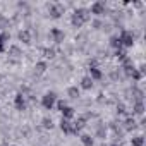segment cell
I'll use <instances>...</instances> for the list:
<instances>
[{
	"mask_svg": "<svg viewBox=\"0 0 146 146\" xmlns=\"http://www.w3.org/2000/svg\"><path fill=\"white\" fill-rule=\"evenodd\" d=\"M72 26L74 28H81L84 23H88L90 21V11H86V9H78L74 14H72Z\"/></svg>",
	"mask_w": 146,
	"mask_h": 146,
	"instance_id": "obj_1",
	"label": "cell"
},
{
	"mask_svg": "<svg viewBox=\"0 0 146 146\" xmlns=\"http://www.w3.org/2000/svg\"><path fill=\"white\" fill-rule=\"evenodd\" d=\"M55 100H57V95H55L53 91H50V93H46V95L41 98V105H43L46 110H52L53 105H55Z\"/></svg>",
	"mask_w": 146,
	"mask_h": 146,
	"instance_id": "obj_2",
	"label": "cell"
},
{
	"mask_svg": "<svg viewBox=\"0 0 146 146\" xmlns=\"http://www.w3.org/2000/svg\"><path fill=\"white\" fill-rule=\"evenodd\" d=\"M48 12L53 19H58L64 14V5L62 4H48Z\"/></svg>",
	"mask_w": 146,
	"mask_h": 146,
	"instance_id": "obj_3",
	"label": "cell"
},
{
	"mask_svg": "<svg viewBox=\"0 0 146 146\" xmlns=\"http://www.w3.org/2000/svg\"><path fill=\"white\" fill-rule=\"evenodd\" d=\"M119 40H120L122 46H132L134 45V36H132L131 31H122L120 36H119Z\"/></svg>",
	"mask_w": 146,
	"mask_h": 146,
	"instance_id": "obj_4",
	"label": "cell"
},
{
	"mask_svg": "<svg viewBox=\"0 0 146 146\" xmlns=\"http://www.w3.org/2000/svg\"><path fill=\"white\" fill-rule=\"evenodd\" d=\"M90 14H95V16H102V14H105V2H95V4H91Z\"/></svg>",
	"mask_w": 146,
	"mask_h": 146,
	"instance_id": "obj_5",
	"label": "cell"
},
{
	"mask_svg": "<svg viewBox=\"0 0 146 146\" xmlns=\"http://www.w3.org/2000/svg\"><path fill=\"white\" fill-rule=\"evenodd\" d=\"M50 36H52V40H53L55 43H62V41H64V38H65L64 31H62V29H58V28H53V29L50 31Z\"/></svg>",
	"mask_w": 146,
	"mask_h": 146,
	"instance_id": "obj_6",
	"label": "cell"
},
{
	"mask_svg": "<svg viewBox=\"0 0 146 146\" xmlns=\"http://www.w3.org/2000/svg\"><path fill=\"white\" fill-rule=\"evenodd\" d=\"M60 129H62L65 134H76V132H74V127H72V124H70V120H65V119L60 120Z\"/></svg>",
	"mask_w": 146,
	"mask_h": 146,
	"instance_id": "obj_7",
	"label": "cell"
},
{
	"mask_svg": "<svg viewBox=\"0 0 146 146\" xmlns=\"http://www.w3.org/2000/svg\"><path fill=\"white\" fill-rule=\"evenodd\" d=\"M14 105H16L17 110H26V100H24V95H23V93H19V95L16 96Z\"/></svg>",
	"mask_w": 146,
	"mask_h": 146,
	"instance_id": "obj_8",
	"label": "cell"
},
{
	"mask_svg": "<svg viewBox=\"0 0 146 146\" xmlns=\"http://www.w3.org/2000/svg\"><path fill=\"white\" fill-rule=\"evenodd\" d=\"M90 78H91L93 81H98V79L103 78V72H102L98 67H90Z\"/></svg>",
	"mask_w": 146,
	"mask_h": 146,
	"instance_id": "obj_9",
	"label": "cell"
},
{
	"mask_svg": "<svg viewBox=\"0 0 146 146\" xmlns=\"http://www.w3.org/2000/svg\"><path fill=\"white\" fill-rule=\"evenodd\" d=\"M17 36H19V40H21L23 43H26V45H28V43H31V33H29L28 29H21Z\"/></svg>",
	"mask_w": 146,
	"mask_h": 146,
	"instance_id": "obj_10",
	"label": "cell"
},
{
	"mask_svg": "<svg viewBox=\"0 0 146 146\" xmlns=\"http://www.w3.org/2000/svg\"><path fill=\"white\" fill-rule=\"evenodd\" d=\"M60 112H62V119H65V120H70L72 117H74V108H72V107H65Z\"/></svg>",
	"mask_w": 146,
	"mask_h": 146,
	"instance_id": "obj_11",
	"label": "cell"
},
{
	"mask_svg": "<svg viewBox=\"0 0 146 146\" xmlns=\"http://www.w3.org/2000/svg\"><path fill=\"white\" fill-rule=\"evenodd\" d=\"M84 125H86V119H84V117L78 119V120H76L74 124H72V127H74V132H76V134H78V132H79V131H81V129H83Z\"/></svg>",
	"mask_w": 146,
	"mask_h": 146,
	"instance_id": "obj_12",
	"label": "cell"
},
{
	"mask_svg": "<svg viewBox=\"0 0 146 146\" xmlns=\"http://www.w3.org/2000/svg\"><path fill=\"white\" fill-rule=\"evenodd\" d=\"M81 88H83V90H91V88H93V79H91L90 76H84V78L81 79Z\"/></svg>",
	"mask_w": 146,
	"mask_h": 146,
	"instance_id": "obj_13",
	"label": "cell"
},
{
	"mask_svg": "<svg viewBox=\"0 0 146 146\" xmlns=\"http://www.w3.org/2000/svg\"><path fill=\"white\" fill-rule=\"evenodd\" d=\"M48 69V65H46V62H38L36 65H35V72L36 74H43V72Z\"/></svg>",
	"mask_w": 146,
	"mask_h": 146,
	"instance_id": "obj_14",
	"label": "cell"
},
{
	"mask_svg": "<svg viewBox=\"0 0 146 146\" xmlns=\"http://www.w3.org/2000/svg\"><path fill=\"white\" fill-rule=\"evenodd\" d=\"M67 95H69V98L76 100V98L79 96V90H78V86H70V88L67 90Z\"/></svg>",
	"mask_w": 146,
	"mask_h": 146,
	"instance_id": "obj_15",
	"label": "cell"
},
{
	"mask_svg": "<svg viewBox=\"0 0 146 146\" xmlns=\"http://www.w3.org/2000/svg\"><path fill=\"white\" fill-rule=\"evenodd\" d=\"M110 46L115 48V50H120V48H122V43H120L119 36H112V38H110Z\"/></svg>",
	"mask_w": 146,
	"mask_h": 146,
	"instance_id": "obj_16",
	"label": "cell"
},
{
	"mask_svg": "<svg viewBox=\"0 0 146 146\" xmlns=\"http://www.w3.org/2000/svg\"><path fill=\"white\" fill-rule=\"evenodd\" d=\"M132 110H134L136 115H143V113H144V105H143V102H136Z\"/></svg>",
	"mask_w": 146,
	"mask_h": 146,
	"instance_id": "obj_17",
	"label": "cell"
},
{
	"mask_svg": "<svg viewBox=\"0 0 146 146\" xmlns=\"http://www.w3.org/2000/svg\"><path fill=\"white\" fill-rule=\"evenodd\" d=\"M81 143H83L84 146H95L93 137H91L90 134H83V136H81Z\"/></svg>",
	"mask_w": 146,
	"mask_h": 146,
	"instance_id": "obj_18",
	"label": "cell"
},
{
	"mask_svg": "<svg viewBox=\"0 0 146 146\" xmlns=\"http://www.w3.org/2000/svg\"><path fill=\"white\" fill-rule=\"evenodd\" d=\"M9 40V33H0V53L5 50V41Z\"/></svg>",
	"mask_w": 146,
	"mask_h": 146,
	"instance_id": "obj_19",
	"label": "cell"
},
{
	"mask_svg": "<svg viewBox=\"0 0 146 146\" xmlns=\"http://www.w3.org/2000/svg\"><path fill=\"white\" fill-rule=\"evenodd\" d=\"M131 78H132L134 81H141V79H143V72H141L139 69H134L132 74H131Z\"/></svg>",
	"mask_w": 146,
	"mask_h": 146,
	"instance_id": "obj_20",
	"label": "cell"
},
{
	"mask_svg": "<svg viewBox=\"0 0 146 146\" xmlns=\"http://www.w3.org/2000/svg\"><path fill=\"white\" fill-rule=\"evenodd\" d=\"M41 125H43L45 129H52V127H53V122H52L50 117H45V119L41 120Z\"/></svg>",
	"mask_w": 146,
	"mask_h": 146,
	"instance_id": "obj_21",
	"label": "cell"
},
{
	"mask_svg": "<svg viewBox=\"0 0 146 146\" xmlns=\"http://www.w3.org/2000/svg\"><path fill=\"white\" fill-rule=\"evenodd\" d=\"M143 144H144V137H143V136L132 137V146H143Z\"/></svg>",
	"mask_w": 146,
	"mask_h": 146,
	"instance_id": "obj_22",
	"label": "cell"
},
{
	"mask_svg": "<svg viewBox=\"0 0 146 146\" xmlns=\"http://www.w3.org/2000/svg\"><path fill=\"white\" fill-rule=\"evenodd\" d=\"M9 55H12V57H19V55H21L19 46H16V45H14V46H11V48H9Z\"/></svg>",
	"mask_w": 146,
	"mask_h": 146,
	"instance_id": "obj_23",
	"label": "cell"
},
{
	"mask_svg": "<svg viewBox=\"0 0 146 146\" xmlns=\"http://www.w3.org/2000/svg\"><path fill=\"white\" fill-rule=\"evenodd\" d=\"M43 55H45L46 58H53V57H55V48H45V50H43Z\"/></svg>",
	"mask_w": 146,
	"mask_h": 146,
	"instance_id": "obj_24",
	"label": "cell"
},
{
	"mask_svg": "<svg viewBox=\"0 0 146 146\" xmlns=\"http://www.w3.org/2000/svg\"><path fill=\"white\" fill-rule=\"evenodd\" d=\"M115 57H117V58H119V60L122 62V60H124V58L127 57V53H125V52H124V50L120 48V50H115Z\"/></svg>",
	"mask_w": 146,
	"mask_h": 146,
	"instance_id": "obj_25",
	"label": "cell"
},
{
	"mask_svg": "<svg viewBox=\"0 0 146 146\" xmlns=\"http://www.w3.org/2000/svg\"><path fill=\"white\" fill-rule=\"evenodd\" d=\"M134 127H136L134 119H127V120H125V129H127V131H131V129H134Z\"/></svg>",
	"mask_w": 146,
	"mask_h": 146,
	"instance_id": "obj_26",
	"label": "cell"
},
{
	"mask_svg": "<svg viewBox=\"0 0 146 146\" xmlns=\"http://www.w3.org/2000/svg\"><path fill=\"white\" fill-rule=\"evenodd\" d=\"M65 107H67V103H65L64 100H58V102H57V108H58V110H64Z\"/></svg>",
	"mask_w": 146,
	"mask_h": 146,
	"instance_id": "obj_27",
	"label": "cell"
},
{
	"mask_svg": "<svg viewBox=\"0 0 146 146\" xmlns=\"http://www.w3.org/2000/svg\"><path fill=\"white\" fill-rule=\"evenodd\" d=\"M117 112H119V113H124V112H125V107H124L122 103H119V105H117Z\"/></svg>",
	"mask_w": 146,
	"mask_h": 146,
	"instance_id": "obj_28",
	"label": "cell"
},
{
	"mask_svg": "<svg viewBox=\"0 0 146 146\" xmlns=\"http://www.w3.org/2000/svg\"><path fill=\"white\" fill-rule=\"evenodd\" d=\"M93 26H95V28H96V29H98V28H100V26H102V23H100V21H95V23H93Z\"/></svg>",
	"mask_w": 146,
	"mask_h": 146,
	"instance_id": "obj_29",
	"label": "cell"
},
{
	"mask_svg": "<svg viewBox=\"0 0 146 146\" xmlns=\"http://www.w3.org/2000/svg\"><path fill=\"white\" fill-rule=\"evenodd\" d=\"M7 146H16V144H7Z\"/></svg>",
	"mask_w": 146,
	"mask_h": 146,
	"instance_id": "obj_30",
	"label": "cell"
},
{
	"mask_svg": "<svg viewBox=\"0 0 146 146\" xmlns=\"http://www.w3.org/2000/svg\"><path fill=\"white\" fill-rule=\"evenodd\" d=\"M112 146H119V144H112Z\"/></svg>",
	"mask_w": 146,
	"mask_h": 146,
	"instance_id": "obj_31",
	"label": "cell"
}]
</instances>
